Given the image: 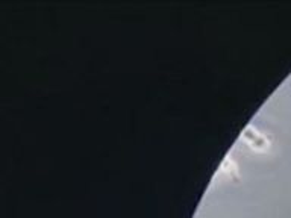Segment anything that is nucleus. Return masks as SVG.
I'll list each match as a JSON object with an SVG mask.
<instances>
[{"label": "nucleus", "instance_id": "obj_1", "mask_svg": "<svg viewBox=\"0 0 291 218\" xmlns=\"http://www.w3.org/2000/svg\"><path fill=\"white\" fill-rule=\"evenodd\" d=\"M242 137H244L247 141H250L253 144V147H256V148L264 150L268 147V141L261 135V133H258L252 126H247L244 130H242Z\"/></svg>", "mask_w": 291, "mask_h": 218}]
</instances>
